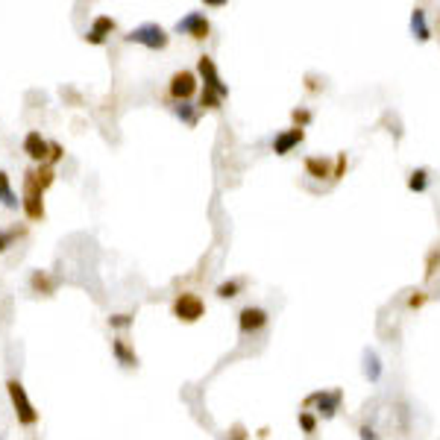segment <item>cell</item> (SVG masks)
<instances>
[{"instance_id":"19","label":"cell","mask_w":440,"mask_h":440,"mask_svg":"<svg viewBox=\"0 0 440 440\" xmlns=\"http://www.w3.org/2000/svg\"><path fill=\"white\" fill-rule=\"evenodd\" d=\"M437 271H440V244H434L429 250V255H425V273H423V279L432 282L437 276Z\"/></svg>"},{"instance_id":"11","label":"cell","mask_w":440,"mask_h":440,"mask_svg":"<svg viewBox=\"0 0 440 440\" xmlns=\"http://www.w3.org/2000/svg\"><path fill=\"white\" fill-rule=\"evenodd\" d=\"M24 153L30 155L33 162H41V165H45V162L50 159V141L41 138V132H30V135L24 138Z\"/></svg>"},{"instance_id":"31","label":"cell","mask_w":440,"mask_h":440,"mask_svg":"<svg viewBox=\"0 0 440 440\" xmlns=\"http://www.w3.org/2000/svg\"><path fill=\"white\" fill-rule=\"evenodd\" d=\"M18 238V229H9V232H0V252H3L9 244H12V241H15Z\"/></svg>"},{"instance_id":"3","label":"cell","mask_w":440,"mask_h":440,"mask_svg":"<svg viewBox=\"0 0 440 440\" xmlns=\"http://www.w3.org/2000/svg\"><path fill=\"white\" fill-rule=\"evenodd\" d=\"M41 191L36 185V170H26V176H24V211H26V218L30 220H45V200H41Z\"/></svg>"},{"instance_id":"4","label":"cell","mask_w":440,"mask_h":440,"mask_svg":"<svg viewBox=\"0 0 440 440\" xmlns=\"http://www.w3.org/2000/svg\"><path fill=\"white\" fill-rule=\"evenodd\" d=\"M197 74H200V79L206 82V91L218 94L220 100H226V97H229V85L220 79L218 65H215V59H211V56H200V59H197Z\"/></svg>"},{"instance_id":"1","label":"cell","mask_w":440,"mask_h":440,"mask_svg":"<svg viewBox=\"0 0 440 440\" xmlns=\"http://www.w3.org/2000/svg\"><path fill=\"white\" fill-rule=\"evenodd\" d=\"M340 402H344V390L340 388H332V390H314L305 396L303 402V411L314 408V414L323 417V420H332L337 411H340Z\"/></svg>"},{"instance_id":"6","label":"cell","mask_w":440,"mask_h":440,"mask_svg":"<svg viewBox=\"0 0 440 440\" xmlns=\"http://www.w3.org/2000/svg\"><path fill=\"white\" fill-rule=\"evenodd\" d=\"M197 89H200V82H197L194 70H176V74L170 77V85H167V91H170V97H174L176 103H191V97L197 94Z\"/></svg>"},{"instance_id":"18","label":"cell","mask_w":440,"mask_h":440,"mask_svg":"<svg viewBox=\"0 0 440 440\" xmlns=\"http://www.w3.org/2000/svg\"><path fill=\"white\" fill-rule=\"evenodd\" d=\"M0 203H3L6 208H18V197H15V191H12V185H9V176L0 170Z\"/></svg>"},{"instance_id":"26","label":"cell","mask_w":440,"mask_h":440,"mask_svg":"<svg viewBox=\"0 0 440 440\" xmlns=\"http://www.w3.org/2000/svg\"><path fill=\"white\" fill-rule=\"evenodd\" d=\"M425 303H429V294L425 291H414L408 296V311H417V308H423Z\"/></svg>"},{"instance_id":"9","label":"cell","mask_w":440,"mask_h":440,"mask_svg":"<svg viewBox=\"0 0 440 440\" xmlns=\"http://www.w3.org/2000/svg\"><path fill=\"white\" fill-rule=\"evenodd\" d=\"M176 33H185L194 41H206L208 33H211V24H208V18L203 15V12H188V15L176 24Z\"/></svg>"},{"instance_id":"10","label":"cell","mask_w":440,"mask_h":440,"mask_svg":"<svg viewBox=\"0 0 440 440\" xmlns=\"http://www.w3.org/2000/svg\"><path fill=\"white\" fill-rule=\"evenodd\" d=\"M303 141H305V130H300V126H288V130H282V132L273 135L271 150L276 155H288V153H294L296 147H300Z\"/></svg>"},{"instance_id":"2","label":"cell","mask_w":440,"mask_h":440,"mask_svg":"<svg viewBox=\"0 0 440 440\" xmlns=\"http://www.w3.org/2000/svg\"><path fill=\"white\" fill-rule=\"evenodd\" d=\"M123 38L135 41V45H144L147 50H165L167 41H170V36L162 30L159 24H141V26H135V30L126 33Z\"/></svg>"},{"instance_id":"33","label":"cell","mask_w":440,"mask_h":440,"mask_svg":"<svg viewBox=\"0 0 440 440\" xmlns=\"http://www.w3.org/2000/svg\"><path fill=\"white\" fill-rule=\"evenodd\" d=\"M232 440H247V432H244V425H235V437Z\"/></svg>"},{"instance_id":"15","label":"cell","mask_w":440,"mask_h":440,"mask_svg":"<svg viewBox=\"0 0 440 440\" xmlns=\"http://www.w3.org/2000/svg\"><path fill=\"white\" fill-rule=\"evenodd\" d=\"M170 112L188 126H197V121H200V106H191V103H174Z\"/></svg>"},{"instance_id":"12","label":"cell","mask_w":440,"mask_h":440,"mask_svg":"<svg viewBox=\"0 0 440 440\" xmlns=\"http://www.w3.org/2000/svg\"><path fill=\"white\" fill-rule=\"evenodd\" d=\"M335 167L329 159H323V155H305V176L311 179H332Z\"/></svg>"},{"instance_id":"22","label":"cell","mask_w":440,"mask_h":440,"mask_svg":"<svg viewBox=\"0 0 440 440\" xmlns=\"http://www.w3.org/2000/svg\"><path fill=\"white\" fill-rule=\"evenodd\" d=\"M241 288H244V282L229 279V282H223V285H218V296H220V300H232V296H238Z\"/></svg>"},{"instance_id":"7","label":"cell","mask_w":440,"mask_h":440,"mask_svg":"<svg viewBox=\"0 0 440 440\" xmlns=\"http://www.w3.org/2000/svg\"><path fill=\"white\" fill-rule=\"evenodd\" d=\"M6 390H9V396H12V405H15V414H18L21 425H33V423L38 420V414H36L33 402L26 400L24 385H21L18 379H9V381H6Z\"/></svg>"},{"instance_id":"24","label":"cell","mask_w":440,"mask_h":440,"mask_svg":"<svg viewBox=\"0 0 440 440\" xmlns=\"http://www.w3.org/2000/svg\"><path fill=\"white\" fill-rule=\"evenodd\" d=\"M291 118H294V126L305 130V126L311 123V118H314V115H311V109H294V112H291Z\"/></svg>"},{"instance_id":"25","label":"cell","mask_w":440,"mask_h":440,"mask_svg":"<svg viewBox=\"0 0 440 440\" xmlns=\"http://www.w3.org/2000/svg\"><path fill=\"white\" fill-rule=\"evenodd\" d=\"M220 103H223V100H220L218 94H211V91L203 89V94H200V112H203V109H208V112H211V109H220Z\"/></svg>"},{"instance_id":"17","label":"cell","mask_w":440,"mask_h":440,"mask_svg":"<svg viewBox=\"0 0 440 440\" xmlns=\"http://www.w3.org/2000/svg\"><path fill=\"white\" fill-rule=\"evenodd\" d=\"M112 352H115V358H118L123 367H138V356L123 344V340H112Z\"/></svg>"},{"instance_id":"20","label":"cell","mask_w":440,"mask_h":440,"mask_svg":"<svg viewBox=\"0 0 440 440\" xmlns=\"http://www.w3.org/2000/svg\"><path fill=\"white\" fill-rule=\"evenodd\" d=\"M364 376L370 379V381H379V379H381V364H379L376 352H364Z\"/></svg>"},{"instance_id":"14","label":"cell","mask_w":440,"mask_h":440,"mask_svg":"<svg viewBox=\"0 0 440 440\" xmlns=\"http://www.w3.org/2000/svg\"><path fill=\"white\" fill-rule=\"evenodd\" d=\"M411 33H414L417 41H429L432 38V26H429V18H425V9L417 6L411 12Z\"/></svg>"},{"instance_id":"21","label":"cell","mask_w":440,"mask_h":440,"mask_svg":"<svg viewBox=\"0 0 440 440\" xmlns=\"http://www.w3.org/2000/svg\"><path fill=\"white\" fill-rule=\"evenodd\" d=\"M53 179H56V174H53L50 165H41V167L36 170V185H38L41 191H47V188L53 185Z\"/></svg>"},{"instance_id":"28","label":"cell","mask_w":440,"mask_h":440,"mask_svg":"<svg viewBox=\"0 0 440 440\" xmlns=\"http://www.w3.org/2000/svg\"><path fill=\"white\" fill-rule=\"evenodd\" d=\"M347 167H349V159H347V153H337V162H335V174H332V179H340L347 174Z\"/></svg>"},{"instance_id":"27","label":"cell","mask_w":440,"mask_h":440,"mask_svg":"<svg viewBox=\"0 0 440 440\" xmlns=\"http://www.w3.org/2000/svg\"><path fill=\"white\" fill-rule=\"evenodd\" d=\"M33 288H36V291H53L56 282H50L45 273H36V276H33Z\"/></svg>"},{"instance_id":"13","label":"cell","mask_w":440,"mask_h":440,"mask_svg":"<svg viewBox=\"0 0 440 440\" xmlns=\"http://www.w3.org/2000/svg\"><path fill=\"white\" fill-rule=\"evenodd\" d=\"M109 33H115V21L106 18V15H100V18H94L91 30L85 33V41H91V45H103Z\"/></svg>"},{"instance_id":"30","label":"cell","mask_w":440,"mask_h":440,"mask_svg":"<svg viewBox=\"0 0 440 440\" xmlns=\"http://www.w3.org/2000/svg\"><path fill=\"white\" fill-rule=\"evenodd\" d=\"M358 434H361V440H381V437L376 434L373 425H367V423H361V425H358Z\"/></svg>"},{"instance_id":"29","label":"cell","mask_w":440,"mask_h":440,"mask_svg":"<svg viewBox=\"0 0 440 440\" xmlns=\"http://www.w3.org/2000/svg\"><path fill=\"white\" fill-rule=\"evenodd\" d=\"M109 323L115 329H126V326H132V314H115V317H109Z\"/></svg>"},{"instance_id":"23","label":"cell","mask_w":440,"mask_h":440,"mask_svg":"<svg viewBox=\"0 0 440 440\" xmlns=\"http://www.w3.org/2000/svg\"><path fill=\"white\" fill-rule=\"evenodd\" d=\"M296 420H300V429L305 434H314L317 432V414H311V411H300L296 414Z\"/></svg>"},{"instance_id":"16","label":"cell","mask_w":440,"mask_h":440,"mask_svg":"<svg viewBox=\"0 0 440 440\" xmlns=\"http://www.w3.org/2000/svg\"><path fill=\"white\" fill-rule=\"evenodd\" d=\"M425 188H429V170H425V167H414L408 174V191L411 194H423Z\"/></svg>"},{"instance_id":"32","label":"cell","mask_w":440,"mask_h":440,"mask_svg":"<svg viewBox=\"0 0 440 440\" xmlns=\"http://www.w3.org/2000/svg\"><path fill=\"white\" fill-rule=\"evenodd\" d=\"M59 159H62V144H56V141H50V159H47V162L53 165V162H59Z\"/></svg>"},{"instance_id":"5","label":"cell","mask_w":440,"mask_h":440,"mask_svg":"<svg viewBox=\"0 0 440 440\" xmlns=\"http://www.w3.org/2000/svg\"><path fill=\"white\" fill-rule=\"evenodd\" d=\"M174 317L179 320V323H197L203 314H206V303L200 300L197 294H179L176 300H174Z\"/></svg>"},{"instance_id":"8","label":"cell","mask_w":440,"mask_h":440,"mask_svg":"<svg viewBox=\"0 0 440 440\" xmlns=\"http://www.w3.org/2000/svg\"><path fill=\"white\" fill-rule=\"evenodd\" d=\"M267 323H271V314H267L264 308H259V305H244V308L238 311V329H241V335L261 332Z\"/></svg>"}]
</instances>
